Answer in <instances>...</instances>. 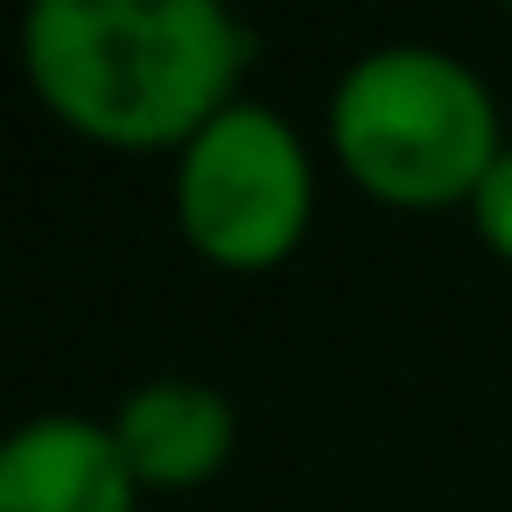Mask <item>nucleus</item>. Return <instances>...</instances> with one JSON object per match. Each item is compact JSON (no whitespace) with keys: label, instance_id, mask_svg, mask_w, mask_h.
<instances>
[{"label":"nucleus","instance_id":"nucleus-1","mask_svg":"<svg viewBox=\"0 0 512 512\" xmlns=\"http://www.w3.org/2000/svg\"><path fill=\"white\" fill-rule=\"evenodd\" d=\"M22 64L71 134L183 148L239 99L253 36L211 0H36Z\"/></svg>","mask_w":512,"mask_h":512},{"label":"nucleus","instance_id":"nucleus-2","mask_svg":"<svg viewBox=\"0 0 512 512\" xmlns=\"http://www.w3.org/2000/svg\"><path fill=\"white\" fill-rule=\"evenodd\" d=\"M330 148L358 190L400 211L470 204L505 155L491 85L435 43L365 50L330 92Z\"/></svg>","mask_w":512,"mask_h":512},{"label":"nucleus","instance_id":"nucleus-3","mask_svg":"<svg viewBox=\"0 0 512 512\" xmlns=\"http://www.w3.org/2000/svg\"><path fill=\"white\" fill-rule=\"evenodd\" d=\"M316 211V176L302 134L260 106L232 99L176 155V225L218 267H274L302 246Z\"/></svg>","mask_w":512,"mask_h":512},{"label":"nucleus","instance_id":"nucleus-4","mask_svg":"<svg viewBox=\"0 0 512 512\" xmlns=\"http://www.w3.org/2000/svg\"><path fill=\"white\" fill-rule=\"evenodd\" d=\"M141 477L120 435L85 414H36L0 449V512H134Z\"/></svg>","mask_w":512,"mask_h":512},{"label":"nucleus","instance_id":"nucleus-5","mask_svg":"<svg viewBox=\"0 0 512 512\" xmlns=\"http://www.w3.org/2000/svg\"><path fill=\"white\" fill-rule=\"evenodd\" d=\"M113 435L141 491H190L225 470L239 421H232V400L204 379H148L120 400Z\"/></svg>","mask_w":512,"mask_h":512},{"label":"nucleus","instance_id":"nucleus-6","mask_svg":"<svg viewBox=\"0 0 512 512\" xmlns=\"http://www.w3.org/2000/svg\"><path fill=\"white\" fill-rule=\"evenodd\" d=\"M470 218H477V239H484L491 253H505V260H512V148H505V155L491 162V176L477 183Z\"/></svg>","mask_w":512,"mask_h":512}]
</instances>
